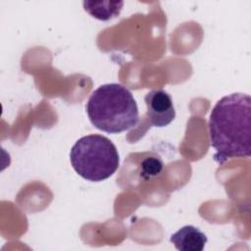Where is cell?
Here are the masks:
<instances>
[{
    "instance_id": "cell-3",
    "label": "cell",
    "mask_w": 251,
    "mask_h": 251,
    "mask_svg": "<svg viewBox=\"0 0 251 251\" xmlns=\"http://www.w3.org/2000/svg\"><path fill=\"white\" fill-rule=\"evenodd\" d=\"M70 160L78 176L95 182L109 178L120 165L117 147L109 138L100 134L79 138L71 149Z\"/></svg>"
},
{
    "instance_id": "cell-5",
    "label": "cell",
    "mask_w": 251,
    "mask_h": 251,
    "mask_svg": "<svg viewBox=\"0 0 251 251\" xmlns=\"http://www.w3.org/2000/svg\"><path fill=\"white\" fill-rule=\"evenodd\" d=\"M207 236L194 226H184L171 235L170 241L180 251H202L207 243Z\"/></svg>"
},
{
    "instance_id": "cell-2",
    "label": "cell",
    "mask_w": 251,
    "mask_h": 251,
    "mask_svg": "<svg viewBox=\"0 0 251 251\" xmlns=\"http://www.w3.org/2000/svg\"><path fill=\"white\" fill-rule=\"evenodd\" d=\"M90 123L108 133H120L138 123V108L131 92L119 83H107L96 88L86 106Z\"/></svg>"
},
{
    "instance_id": "cell-1",
    "label": "cell",
    "mask_w": 251,
    "mask_h": 251,
    "mask_svg": "<svg viewBox=\"0 0 251 251\" xmlns=\"http://www.w3.org/2000/svg\"><path fill=\"white\" fill-rule=\"evenodd\" d=\"M210 144L214 160L222 165L233 158L251 154V98L245 93H231L221 98L211 111Z\"/></svg>"
},
{
    "instance_id": "cell-7",
    "label": "cell",
    "mask_w": 251,
    "mask_h": 251,
    "mask_svg": "<svg viewBox=\"0 0 251 251\" xmlns=\"http://www.w3.org/2000/svg\"><path fill=\"white\" fill-rule=\"evenodd\" d=\"M163 170V162L159 158L148 157L141 163L140 176L144 179H150L153 176L160 175Z\"/></svg>"
},
{
    "instance_id": "cell-6",
    "label": "cell",
    "mask_w": 251,
    "mask_h": 251,
    "mask_svg": "<svg viewBox=\"0 0 251 251\" xmlns=\"http://www.w3.org/2000/svg\"><path fill=\"white\" fill-rule=\"evenodd\" d=\"M124 6L123 1H84V10L93 18L109 21L119 16Z\"/></svg>"
},
{
    "instance_id": "cell-4",
    "label": "cell",
    "mask_w": 251,
    "mask_h": 251,
    "mask_svg": "<svg viewBox=\"0 0 251 251\" xmlns=\"http://www.w3.org/2000/svg\"><path fill=\"white\" fill-rule=\"evenodd\" d=\"M144 101L146 104V117L153 126L164 127L176 118V111L171 95L163 89L149 91Z\"/></svg>"
}]
</instances>
